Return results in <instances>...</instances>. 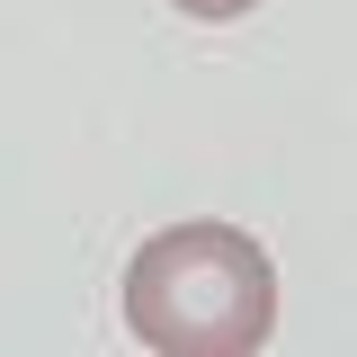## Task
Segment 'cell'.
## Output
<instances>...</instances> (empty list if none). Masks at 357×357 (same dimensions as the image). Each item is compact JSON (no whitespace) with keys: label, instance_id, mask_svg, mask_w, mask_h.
Masks as SVG:
<instances>
[{"label":"cell","instance_id":"2","mask_svg":"<svg viewBox=\"0 0 357 357\" xmlns=\"http://www.w3.org/2000/svg\"><path fill=\"white\" fill-rule=\"evenodd\" d=\"M170 9H188V18H250L259 0H170Z\"/></svg>","mask_w":357,"mask_h":357},{"label":"cell","instance_id":"1","mask_svg":"<svg viewBox=\"0 0 357 357\" xmlns=\"http://www.w3.org/2000/svg\"><path fill=\"white\" fill-rule=\"evenodd\" d=\"M126 321L161 357H250L277 331V268L241 223H170L126 268Z\"/></svg>","mask_w":357,"mask_h":357}]
</instances>
